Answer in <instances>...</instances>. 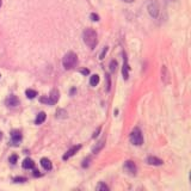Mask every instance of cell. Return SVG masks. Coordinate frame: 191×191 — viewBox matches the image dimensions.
Returning a JSON list of instances; mask_svg holds the SVG:
<instances>
[{
	"label": "cell",
	"instance_id": "6da1fadb",
	"mask_svg": "<svg viewBox=\"0 0 191 191\" xmlns=\"http://www.w3.org/2000/svg\"><path fill=\"white\" fill-rule=\"evenodd\" d=\"M83 38H84V42L85 44L91 48V49H94L97 43H98V38H97V32L92 29H86L83 34Z\"/></svg>",
	"mask_w": 191,
	"mask_h": 191
},
{
	"label": "cell",
	"instance_id": "7a4b0ae2",
	"mask_svg": "<svg viewBox=\"0 0 191 191\" xmlns=\"http://www.w3.org/2000/svg\"><path fill=\"white\" fill-rule=\"evenodd\" d=\"M76 60H78L76 54H74L73 52H69V53H67L65 56H63L62 65H63V67H65L66 69H71V68H73L75 66Z\"/></svg>",
	"mask_w": 191,
	"mask_h": 191
},
{
	"label": "cell",
	"instance_id": "3957f363",
	"mask_svg": "<svg viewBox=\"0 0 191 191\" xmlns=\"http://www.w3.org/2000/svg\"><path fill=\"white\" fill-rule=\"evenodd\" d=\"M130 142L135 146H140L143 143V136L139 128H134V130L130 133Z\"/></svg>",
	"mask_w": 191,
	"mask_h": 191
},
{
	"label": "cell",
	"instance_id": "277c9868",
	"mask_svg": "<svg viewBox=\"0 0 191 191\" xmlns=\"http://www.w3.org/2000/svg\"><path fill=\"white\" fill-rule=\"evenodd\" d=\"M123 169L125 170V172H128L130 176H135V174H136V171H137L136 165H135L133 161H130V160H128V161L124 162Z\"/></svg>",
	"mask_w": 191,
	"mask_h": 191
},
{
	"label": "cell",
	"instance_id": "5b68a950",
	"mask_svg": "<svg viewBox=\"0 0 191 191\" xmlns=\"http://www.w3.org/2000/svg\"><path fill=\"white\" fill-rule=\"evenodd\" d=\"M22 141V134L19 130H12L11 132V142L13 146H18L19 142Z\"/></svg>",
	"mask_w": 191,
	"mask_h": 191
},
{
	"label": "cell",
	"instance_id": "8992f818",
	"mask_svg": "<svg viewBox=\"0 0 191 191\" xmlns=\"http://www.w3.org/2000/svg\"><path fill=\"white\" fill-rule=\"evenodd\" d=\"M6 105L10 106V108H16L19 105V99L16 97V96H8L7 99H6Z\"/></svg>",
	"mask_w": 191,
	"mask_h": 191
},
{
	"label": "cell",
	"instance_id": "52a82bcc",
	"mask_svg": "<svg viewBox=\"0 0 191 191\" xmlns=\"http://www.w3.org/2000/svg\"><path fill=\"white\" fill-rule=\"evenodd\" d=\"M80 147H81V146H79V145H78V146H73L71 149H68V150H67V153H66L65 155H63V158H62V159H63V160H67V159H69L71 157H73V155L75 154V153L80 149Z\"/></svg>",
	"mask_w": 191,
	"mask_h": 191
},
{
	"label": "cell",
	"instance_id": "ba28073f",
	"mask_svg": "<svg viewBox=\"0 0 191 191\" xmlns=\"http://www.w3.org/2000/svg\"><path fill=\"white\" fill-rule=\"evenodd\" d=\"M41 165H42V167H43L44 170H47V171L52 170V167H53L52 161H50L49 159H47V158H42V159H41Z\"/></svg>",
	"mask_w": 191,
	"mask_h": 191
},
{
	"label": "cell",
	"instance_id": "9c48e42d",
	"mask_svg": "<svg viewBox=\"0 0 191 191\" xmlns=\"http://www.w3.org/2000/svg\"><path fill=\"white\" fill-rule=\"evenodd\" d=\"M147 162L149 165H154V166H159V165H162V160L155 158V157H148L147 158Z\"/></svg>",
	"mask_w": 191,
	"mask_h": 191
},
{
	"label": "cell",
	"instance_id": "30bf717a",
	"mask_svg": "<svg viewBox=\"0 0 191 191\" xmlns=\"http://www.w3.org/2000/svg\"><path fill=\"white\" fill-rule=\"evenodd\" d=\"M23 169H27V170H29V169H34V166H35V162H34V160H31V159H29V158H27L24 161H23Z\"/></svg>",
	"mask_w": 191,
	"mask_h": 191
},
{
	"label": "cell",
	"instance_id": "8fae6325",
	"mask_svg": "<svg viewBox=\"0 0 191 191\" xmlns=\"http://www.w3.org/2000/svg\"><path fill=\"white\" fill-rule=\"evenodd\" d=\"M104 142H105V139H101L100 141H99V142H98V143H97V145H96V146L92 148V153L97 154V153H98L99 150H101V148H103V147H104V145H105Z\"/></svg>",
	"mask_w": 191,
	"mask_h": 191
},
{
	"label": "cell",
	"instance_id": "7c38bea8",
	"mask_svg": "<svg viewBox=\"0 0 191 191\" xmlns=\"http://www.w3.org/2000/svg\"><path fill=\"white\" fill-rule=\"evenodd\" d=\"M45 117H47L45 112H40V113L37 115L36 120H35V123H36V124H42V123L45 121Z\"/></svg>",
	"mask_w": 191,
	"mask_h": 191
},
{
	"label": "cell",
	"instance_id": "4fadbf2b",
	"mask_svg": "<svg viewBox=\"0 0 191 191\" xmlns=\"http://www.w3.org/2000/svg\"><path fill=\"white\" fill-rule=\"evenodd\" d=\"M49 98L53 100V103L55 104L56 101L59 100V98H60V93H59V91L57 90H53L52 92H50V96H49Z\"/></svg>",
	"mask_w": 191,
	"mask_h": 191
},
{
	"label": "cell",
	"instance_id": "5bb4252c",
	"mask_svg": "<svg viewBox=\"0 0 191 191\" xmlns=\"http://www.w3.org/2000/svg\"><path fill=\"white\" fill-rule=\"evenodd\" d=\"M128 71H129V66H128V62H127V59H124V65H123L122 74H123V78H124L125 80L128 79Z\"/></svg>",
	"mask_w": 191,
	"mask_h": 191
},
{
	"label": "cell",
	"instance_id": "9a60e30c",
	"mask_svg": "<svg viewBox=\"0 0 191 191\" xmlns=\"http://www.w3.org/2000/svg\"><path fill=\"white\" fill-rule=\"evenodd\" d=\"M98 83H99V76H98L97 74H93V75L91 76V79H90L91 86H96V85H98Z\"/></svg>",
	"mask_w": 191,
	"mask_h": 191
},
{
	"label": "cell",
	"instance_id": "2e32d148",
	"mask_svg": "<svg viewBox=\"0 0 191 191\" xmlns=\"http://www.w3.org/2000/svg\"><path fill=\"white\" fill-rule=\"evenodd\" d=\"M96 190H98V191H108V190H109V186H108L105 183H99V184L96 186Z\"/></svg>",
	"mask_w": 191,
	"mask_h": 191
},
{
	"label": "cell",
	"instance_id": "e0dca14e",
	"mask_svg": "<svg viewBox=\"0 0 191 191\" xmlns=\"http://www.w3.org/2000/svg\"><path fill=\"white\" fill-rule=\"evenodd\" d=\"M25 94H27V97L29 98V99H34L36 96H37V92L35 91V90H27V92H25Z\"/></svg>",
	"mask_w": 191,
	"mask_h": 191
},
{
	"label": "cell",
	"instance_id": "ac0fdd59",
	"mask_svg": "<svg viewBox=\"0 0 191 191\" xmlns=\"http://www.w3.org/2000/svg\"><path fill=\"white\" fill-rule=\"evenodd\" d=\"M41 101H42V103H45V104H48V105H54L53 100L50 99L49 97H42V98H41Z\"/></svg>",
	"mask_w": 191,
	"mask_h": 191
},
{
	"label": "cell",
	"instance_id": "d6986e66",
	"mask_svg": "<svg viewBox=\"0 0 191 191\" xmlns=\"http://www.w3.org/2000/svg\"><path fill=\"white\" fill-rule=\"evenodd\" d=\"M116 68H117V62L115 61V60H112L110 62V71L111 72H115V71H116Z\"/></svg>",
	"mask_w": 191,
	"mask_h": 191
},
{
	"label": "cell",
	"instance_id": "ffe728a7",
	"mask_svg": "<svg viewBox=\"0 0 191 191\" xmlns=\"http://www.w3.org/2000/svg\"><path fill=\"white\" fill-rule=\"evenodd\" d=\"M15 183H24V182H27V178L25 177H16L15 179H13Z\"/></svg>",
	"mask_w": 191,
	"mask_h": 191
},
{
	"label": "cell",
	"instance_id": "44dd1931",
	"mask_svg": "<svg viewBox=\"0 0 191 191\" xmlns=\"http://www.w3.org/2000/svg\"><path fill=\"white\" fill-rule=\"evenodd\" d=\"M105 78H106V91H110V86H111L110 75H109V74H105Z\"/></svg>",
	"mask_w": 191,
	"mask_h": 191
},
{
	"label": "cell",
	"instance_id": "7402d4cb",
	"mask_svg": "<svg viewBox=\"0 0 191 191\" xmlns=\"http://www.w3.org/2000/svg\"><path fill=\"white\" fill-rule=\"evenodd\" d=\"M8 160H10V162H11V164H16V162H17V160H18V157H17L16 154H13V155H11V157H10V159H8Z\"/></svg>",
	"mask_w": 191,
	"mask_h": 191
},
{
	"label": "cell",
	"instance_id": "603a6c76",
	"mask_svg": "<svg viewBox=\"0 0 191 191\" xmlns=\"http://www.w3.org/2000/svg\"><path fill=\"white\" fill-rule=\"evenodd\" d=\"M90 18H91L93 22H98V20H99V16H98V15H96V13H91Z\"/></svg>",
	"mask_w": 191,
	"mask_h": 191
},
{
	"label": "cell",
	"instance_id": "cb8c5ba5",
	"mask_svg": "<svg viewBox=\"0 0 191 191\" xmlns=\"http://www.w3.org/2000/svg\"><path fill=\"white\" fill-rule=\"evenodd\" d=\"M108 53V47H105L104 49H103V52H101V54L99 55V59L101 60V59H104V56H105V54Z\"/></svg>",
	"mask_w": 191,
	"mask_h": 191
},
{
	"label": "cell",
	"instance_id": "d4e9b609",
	"mask_svg": "<svg viewBox=\"0 0 191 191\" xmlns=\"http://www.w3.org/2000/svg\"><path fill=\"white\" fill-rule=\"evenodd\" d=\"M88 161H90V158H87L86 160H84V164H83V167H86V166H88Z\"/></svg>",
	"mask_w": 191,
	"mask_h": 191
},
{
	"label": "cell",
	"instance_id": "484cf974",
	"mask_svg": "<svg viewBox=\"0 0 191 191\" xmlns=\"http://www.w3.org/2000/svg\"><path fill=\"white\" fill-rule=\"evenodd\" d=\"M34 176H35V177H40V176H41L40 171H38V170H34Z\"/></svg>",
	"mask_w": 191,
	"mask_h": 191
},
{
	"label": "cell",
	"instance_id": "4316f807",
	"mask_svg": "<svg viewBox=\"0 0 191 191\" xmlns=\"http://www.w3.org/2000/svg\"><path fill=\"white\" fill-rule=\"evenodd\" d=\"M99 132H100V127H99V128H98V129L94 132V134H93V136H92V137H93V139H94V137H97V136H98V134H99Z\"/></svg>",
	"mask_w": 191,
	"mask_h": 191
},
{
	"label": "cell",
	"instance_id": "83f0119b",
	"mask_svg": "<svg viewBox=\"0 0 191 191\" xmlns=\"http://www.w3.org/2000/svg\"><path fill=\"white\" fill-rule=\"evenodd\" d=\"M88 73H90V71H88V69H81V74H84V75H87Z\"/></svg>",
	"mask_w": 191,
	"mask_h": 191
},
{
	"label": "cell",
	"instance_id": "f1b7e54d",
	"mask_svg": "<svg viewBox=\"0 0 191 191\" xmlns=\"http://www.w3.org/2000/svg\"><path fill=\"white\" fill-rule=\"evenodd\" d=\"M123 1H125V3H133L134 0H123Z\"/></svg>",
	"mask_w": 191,
	"mask_h": 191
},
{
	"label": "cell",
	"instance_id": "f546056e",
	"mask_svg": "<svg viewBox=\"0 0 191 191\" xmlns=\"http://www.w3.org/2000/svg\"><path fill=\"white\" fill-rule=\"evenodd\" d=\"M75 92V88H72V90H71V94H73Z\"/></svg>",
	"mask_w": 191,
	"mask_h": 191
},
{
	"label": "cell",
	"instance_id": "4dcf8cb0",
	"mask_svg": "<svg viewBox=\"0 0 191 191\" xmlns=\"http://www.w3.org/2000/svg\"><path fill=\"white\" fill-rule=\"evenodd\" d=\"M1 137H3V133L0 132V140H1Z\"/></svg>",
	"mask_w": 191,
	"mask_h": 191
},
{
	"label": "cell",
	"instance_id": "1f68e13d",
	"mask_svg": "<svg viewBox=\"0 0 191 191\" xmlns=\"http://www.w3.org/2000/svg\"><path fill=\"white\" fill-rule=\"evenodd\" d=\"M1 4H3V1H1V0H0V7H1Z\"/></svg>",
	"mask_w": 191,
	"mask_h": 191
},
{
	"label": "cell",
	"instance_id": "d6a6232c",
	"mask_svg": "<svg viewBox=\"0 0 191 191\" xmlns=\"http://www.w3.org/2000/svg\"><path fill=\"white\" fill-rule=\"evenodd\" d=\"M0 76H1V75H0Z\"/></svg>",
	"mask_w": 191,
	"mask_h": 191
}]
</instances>
